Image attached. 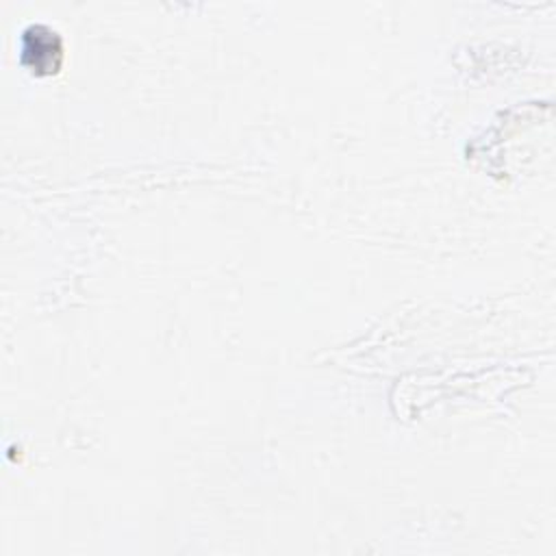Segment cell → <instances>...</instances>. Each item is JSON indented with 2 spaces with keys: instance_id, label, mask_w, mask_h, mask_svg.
<instances>
[{
  "instance_id": "6da1fadb",
  "label": "cell",
  "mask_w": 556,
  "mask_h": 556,
  "mask_svg": "<svg viewBox=\"0 0 556 556\" xmlns=\"http://www.w3.org/2000/svg\"><path fill=\"white\" fill-rule=\"evenodd\" d=\"M61 37L43 24L28 26L22 37V59L37 72H54L61 63Z\"/></svg>"
}]
</instances>
